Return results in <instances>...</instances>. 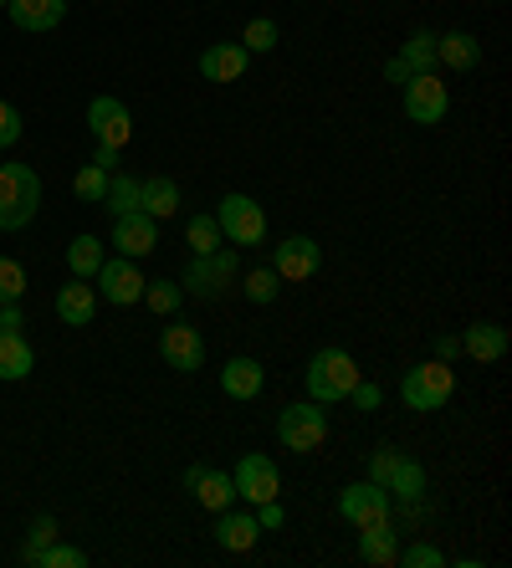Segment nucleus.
Here are the masks:
<instances>
[{
    "label": "nucleus",
    "mask_w": 512,
    "mask_h": 568,
    "mask_svg": "<svg viewBox=\"0 0 512 568\" xmlns=\"http://www.w3.org/2000/svg\"><path fill=\"white\" fill-rule=\"evenodd\" d=\"M41 211V180L31 164H0V231H21Z\"/></svg>",
    "instance_id": "nucleus-1"
},
{
    "label": "nucleus",
    "mask_w": 512,
    "mask_h": 568,
    "mask_svg": "<svg viewBox=\"0 0 512 568\" xmlns=\"http://www.w3.org/2000/svg\"><path fill=\"white\" fill-rule=\"evenodd\" d=\"M231 282H236V246H216L211 256H190L180 287H185V297L221 303V297L231 292Z\"/></svg>",
    "instance_id": "nucleus-2"
},
{
    "label": "nucleus",
    "mask_w": 512,
    "mask_h": 568,
    "mask_svg": "<svg viewBox=\"0 0 512 568\" xmlns=\"http://www.w3.org/2000/svg\"><path fill=\"white\" fill-rule=\"evenodd\" d=\"M354 384H359V364H354L344 348H318L308 364V395L318 405H338V399L354 395Z\"/></svg>",
    "instance_id": "nucleus-3"
},
{
    "label": "nucleus",
    "mask_w": 512,
    "mask_h": 568,
    "mask_svg": "<svg viewBox=\"0 0 512 568\" xmlns=\"http://www.w3.org/2000/svg\"><path fill=\"white\" fill-rule=\"evenodd\" d=\"M451 395H457V374H451L446 358L416 364V369L405 374V384H400V399L410 405V410H441Z\"/></svg>",
    "instance_id": "nucleus-4"
},
{
    "label": "nucleus",
    "mask_w": 512,
    "mask_h": 568,
    "mask_svg": "<svg viewBox=\"0 0 512 568\" xmlns=\"http://www.w3.org/2000/svg\"><path fill=\"white\" fill-rule=\"evenodd\" d=\"M216 225H221V236H226L236 252H242V246H262V241H267V211H262L252 195H236V190H231V195L216 205Z\"/></svg>",
    "instance_id": "nucleus-5"
},
{
    "label": "nucleus",
    "mask_w": 512,
    "mask_h": 568,
    "mask_svg": "<svg viewBox=\"0 0 512 568\" xmlns=\"http://www.w3.org/2000/svg\"><path fill=\"white\" fill-rule=\"evenodd\" d=\"M277 440H283L287 450H297V456H308V450H318L328 440V415L318 399H297V405H287L283 415H277Z\"/></svg>",
    "instance_id": "nucleus-6"
},
{
    "label": "nucleus",
    "mask_w": 512,
    "mask_h": 568,
    "mask_svg": "<svg viewBox=\"0 0 512 568\" xmlns=\"http://www.w3.org/2000/svg\"><path fill=\"white\" fill-rule=\"evenodd\" d=\"M446 108H451V93H446V82L436 72H416V78L405 82V113H410V123L436 129L446 119Z\"/></svg>",
    "instance_id": "nucleus-7"
},
{
    "label": "nucleus",
    "mask_w": 512,
    "mask_h": 568,
    "mask_svg": "<svg viewBox=\"0 0 512 568\" xmlns=\"http://www.w3.org/2000/svg\"><path fill=\"white\" fill-rule=\"evenodd\" d=\"M395 513V497L375 481H354V487L338 491V517L354 523V528H369V523H385Z\"/></svg>",
    "instance_id": "nucleus-8"
},
{
    "label": "nucleus",
    "mask_w": 512,
    "mask_h": 568,
    "mask_svg": "<svg viewBox=\"0 0 512 568\" xmlns=\"http://www.w3.org/2000/svg\"><path fill=\"white\" fill-rule=\"evenodd\" d=\"M88 129H93L98 144H109V149L123 154V144L134 139V113H129V103H119V98L103 93V98L88 103Z\"/></svg>",
    "instance_id": "nucleus-9"
},
{
    "label": "nucleus",
    "mask_w": 512,
    "mask_h": 568,
    "mask_svg": "<svg viewBox=\"0 0 512 568\" xmlns=\"http://www.w3.org/2000/svg\"><path fill=\"white\" fill-rule=\"evenodd\" d=\"M277 491H283V476H277V462H272V456L252 450V456L236 462V497L262 507V503H277Z\"/></svg>",
    "instance_id": "nucleus-10"
},
{
    "label": "nucleus",
    "mask_w": 512,
    "mask_h": 568,
    "mask_svg": "<svg viewBox=\"0 0 512 568\" xmlns=\"http://www.w3.org/2000/svg\"><path fill=\"white\" fill-rule=\"evenodd\" d=\"M160 354L170 369L180 374H195L205 364V338L195 333V323H185V317H170V328L160 333Z\"/></svg>",
    "instance_id": "nucleus-11"
},
{
    "label": "nucleus",
    "mask_w": 512,
    "mask_h": 568,
    "mask_svg": "<svg viewBox=\"0 0 512 568\" xmlns=\"http://www.w3.org/2000/svg\"><path fill=\"white\" fill-rule=\"evenodd\" d=\"M98 292H103L113 307L139 303V297H144V272L134 266V256H103V266H98Z\"/></svg>",
    "instance_id": "nucleus-12"
},
{
    "label": "nucleus",
    "mask_w": 512,
    "mask_h": 568,
    "mask_svg": "<svg viewBox=\"0 0 512 568\" xmlns=\"http://www.w3.org/2000/svg\"><path fill=\"white\" fill-rule=\"evenodd\" d=\"M185 487L195 491V503L205 507V513H226V507H236V476L231 471H216V466H190L185 471Z\"/></svg>",
    "instance_id": "nucleus-13"
},
{
    "label": "nucleus",
    "mask_w": 512,
    "mask_h": 568,
    "mask_svg": "<svg viewBox=\"0 0 512 568\" xmlns=\"http://www.w3.org/2000/svg\"><path fill=\"white\" fill-rule=\"evenodd\" d=\"M318 266H324L318 241H313V236H287L283 246H277V262H272V272H277L283 282H308V277H318Z\"/></svg>",
    "instance_id": "nucleus-14"
},
{
    "label": "nucleus",
    "mask_w": 512,
    "mask_h": 568,
    "mask_svg": "<svg viewBox=\"0 0 512 568\" xmlns=\"http://www.w3.org/2000/svg\"><path fill=\"white\" fill-rule=\"evenodd\" d=\"M113 246H119V256H149L160 246V221L144 211L113 215Z\"/></svg>",
    "instance_id": "nucleus-15"
},
{
    "label": "nucleus",
    "mask_w": 512,
    "mask_h": 568,
    "mask_svg": "<svg viewBox=\"0 0 512 568\" xmlns=\"http://www.w3.org/2000/svg\"><path fill=\"white\" fill-rule=\"evenodd\" d=\"M246 67H252V52H246L242 41H216V47H205L201 52V78L205 82H242Z\"/></svg>",
    "instance_id": "nucleus-16"
},
{
    "label": "nucleus",
    "mask_w": 512,
    "mask_h": 568,
    "mask_svg": "<svg viewBox=\"0 0 512 568\" xmlns=\"http://www.w3.org/2000/svg\"><path fill=\"white\" fill-rule=\"evenodd\" d=\"M6 16L16 31H57L68 16V0H11Z\"/></svg>",
    "instance_id": "nucleus-17"
},
{
    "label": "nucleus",
    "mask_w": 512,
    "mask_h": 568,
    "mask_svg": "<svg viewBox=\"0 0 512 568\" xmlns=\"http://www.w3.org/2000/svg\"><path fill=\"white\" fill-rule=\"evenodd\" d=\"M57 317L68 323V328H88L93 323V313H98V287H88L82 277H72L68 287H57Z\"/></svg>",
    "instance_id": "nucleus-18"
},
{
    "label": "nucleus",
    "mask_w": 512,
    "mask_h": 568,
    "mask_svg": "<svg viewBox=\"0 0 512 568\" xmlns=\"http://www.w3.org/2000/svg\"><path fill=\"white\" fill-rule=\"evenodd\" d=\"M359 558L375 568H395L400 564V532H395V523L385 517V523H369V528H359Z\"/></svg>",
    "instance_id": "nucleus-19"
},
{
    "label": "nucleus",
    "mask_w": 512,
    "mask_h": 568,
    "mask_svg": "<svg viewBox=\"0 0 512 568\" xmlns=\"http://www.w3.org/2000/svg\"><path fill=\"white\" fill-rule=\"evenodd\" d=\"M482 62V41L472 31H446L436 37V67H451V72H472Z\"/></svg>",
    "instance_id": "nucleus-20"
},
{
    "label": "nucleus",
    "mask_w": 512,
    "mask_h": 568,
    "mask_svg": "<svg viewBox=\"0 0 512 568\" xmlns=\"http://www.w3.org/2000/svg\"><path fill=\"white\" fill-rule=\"evenodd\" d=\"M139 211L154 215V221H170V215L180 211V185L170 180V174H149V180H139Z\"/></svg>",
    "instance_id": "nucleus-21"
},
{
    "label": "nucleus",
    "mask_w": 512,
    "mask_h": 568,
    "mask_svg": "<svg viewBox=\"0 0 512 568\" xmlns=\"http://www.w3.org/2000/svg\"><path fill=\"white\" fill-rule=\"evenodd\" d=\"M461 354H472L477 364H498L508 354V328L502 323H472L461 333Z\"/></svg>",
    "instance_id": "nucleus-22"
},
{
    "label": "nucleus",
    "mask_w": 512,
    "mask_h": 568,
    "mask_svg": "<svg viewBox=\"0 0 512 568\" xmlns=\"http://www.w3.org/2000/svg\"><path fill=\"white\" fill-rule=\"evenodd\" d=\"M262 364L256 358H246V354H236V358H226V369H221V389H226L231 399H256L262 395Z\"/></svg>",
    "instance_id": "nucleus-23"
},
{
    "label": "nucleus",
    "mask_w": 512,
    "mask_h": 568,
    "mask_svg": "<svg viewBox=\"0 0 512 568\" xmlns=\"http://www.w3.org/2000/svg\"><path fill=\"white\" fill-rule=\"evenodd\" d=\"M256 538H262V523H256V517L231 513V507L221 513V523H216V542L226 548V554H252Z\"/></svg>",
    "instance_id": "nucleus-24"
},
{
    "label": "nucleus",
    "mask_w": 512,
    "mask_h": 568,
    "mask_svg": "<svg viewBox=\"0 0 512 568\" xmlns=\"http://www.w3.org/2000/svg\"><path fill=\"white\" fill-rule=\"evenodd\" d=\"M37 369V354H31L27 333H0V379H27Z\"/></svg>",
    "instance_id": "nucleus-25"
},
{
    "label": "nucleus",
    "mask_w": 512,
    "mask_h": 568,
    "mask_svg": "<svg viewBox=\"0 0 512 568\" xmlns=\"http://www.w3.org/2000/svg\"><path fill=\"white\" fill-rule=\"evenodd\" d=\"M395 62L416 78V72H436V31H416V37L400 47V57Z\"/></svg>",
    "instance_id": "nucleus-26"
},
{
    "label": "nucleus",
    "mask_w": 512,
    "mask_h": 568,
    "mask_svg": "<svg viewBox=\"0 0 512 568\" xmlns=\"http://www.w3.org/2000/svg\"><path fill=\"white\" fill-rule=\"evenodd\" d=\"M68 266H72V277H98V266H103V241L98 236H78L68 246Z\"/></svg>",
    "instance_id": "nucleus-27"
},
{
    "label": "nucleus",
    "mask_w": 512,
    "mask_h": 568,
    "mask_svg": "<svg viewBox=\"0 0 512 568\" xmlns=\"http://www.w3.org/2000/svg\"><path fill=\"white\" fill-rule=\"evenodd\" d=\"M185 241H190V256H211L226 236H221L216 215H190V221H185Z\"/></svg>",
    "instance_id": "nucleus-28"
},
{
    "label": "nucleus",
    "mask_w": 512,
    "mask_h": 568,
    "mask_svg": "<svg viewBox=\"0 0 512 568\" xmlns=\"http://www.w3.org/2000/svg\"><path fill=\"white\" fill-rule=\"evenodd\" d=\"M139 303H149V313H160V317H175L180 303H185V287L180 282H144V297Z\"/></svg>",
    "instance_id": "nucleus-29"
},
{
    "label": "nucleus",
    "mask_w": 512,
    "mask_h": 568,
    "mask_svg": "<svg viewBox=\"0 0 512 568\" xmlns=\"http://www.w3.org/2000/svg\"><path fill=\"white\" fill-rule=\"evenodd\" d=\"M103 211H109V215L139 211V180H134V174H113V180H109V195H103Z\"/></svg>",
    "instance_id": "nucleus-30"
},
{
    "label": "nucleus",
    "mask_w": 512,
    "mask_h": 568,
    "mask_svg": "<svg viewBox=\"0 0 512 568\" xmlns=\"http://www.w3.org/2000/svg\"><path fill=\"white\" fill-rule=\"evenodd\" d=\"M109 170H98V164H82L78 180H72V190H78L82 200H93V205H103V195H109Z\"/></svg>",
    "instance_id": "nucleus-31"
},
{
    "label": "nucleus",
    "mask_w": 512,
    "mask_h": 568,
    "mask_svg": "<svg viewBox=\"0 0 512 568\" xmlns=\"http://www.w3.org/2000/svg\"><path fill=\"white\" fill-rule=\"evenodd\" d=\"M82 564H88V554H82V548H72V542H47L31 568H82Z\"/></svg>",
    "instance_id": "nucleus-32"
},
{
    "label": "nucleus",
    "mask_w": 512,
    "mask_h": 568,
    "mask_svg": "<svg viewBox=\"0 0 512 568\" xmlns=\"http://www.w3.org/2000/svg\"><path fill=\"white\" fill-rule=\"evenodd\" d=\"M21 297H27V272H21V262L0 256V307H6V303H21Z\"/></svg>",
    "instance_id": "nucleus-33"
},
{
    "label": "nucleus",
    "mask_w": 512,
    "mask_h": 568,
    "mask_svg": "<svg viewBox=\"0 0 512 568\" xmlns=\"http://www.w3.org/2000/svg\"><path fill=\"white\" fill-rule=\"evenodd\" d=\"M242 47H246V52H272V47H277V21H272V16H256V21H246Z\"/></svg>",
    "instance_id": "nucleus-34"
},
{
    "label": "nucleus",
    "mask_w": 512,
    "mask_h": 568,
    "mask_svg": "<svg viewBox=\"0 0 512 568\" xmlns=\"http://www.w3.org/2000/svg\"><path fill=\"white\" fill-rule=\"evenodd\" d=\"M277 272H272V266H252V272H246V297H252L256 307H267L272 297H277Z\"/></svg>",
    "instance_id": "nucleus-35"
},
{
    "label": "nucleus",
    "mask_w": 512,
    "mask_h": 568,
    "mask_svg": "<svg viewBox=\"0 0 512 568\" xmlns=\"http://www.w3.org/2000/svg\"><path fill=\"white\" fill-rule=\"evenodd\" d=\"M400 568H446V554L431 542H410V548H400Z\"/></svg>",
    "instance_id": "nucleus-36"
},
{
    "label": "nucleus",
    "mask_w": 512,
    "mask_h": 568,
    "mask_svg": "<svg viewBox=\"0 0 512 568\" xmlns=\"http://www.w3.org/2000/svg\"><path fill=\"white\" fill-rule=\"evenodd\" d=\"M47 542H57V517L41 513L37 523H31V538H27V564H37V554L47 548Z\"/></svg>",
    "instance_id": "nucleus-37"
},
{
    "label": "nucleus",
    "mask_w": 512,
    "mask_h": 568,
    "mask_svg": "<svg viewBox=\"0 0 512 568\" xmlns=\"http://www.w3.org/2000/svg\"><path fill=\"white\" fill-rule=\"evenodd\" d=\"M21 133H27V123H21V113H16L11 103H0V149L21 144Z\"/></svg>",
    "instance_id": "nucleus-38"
},
{
    "label": "nucleus",
    "mask_w": 512,
    "mask_h": 568,
    "mask_svg": "<svg viewBox=\"0 0 512 568\" xmlns=\"http://www.w3.org/2000/svg\"><path fill=\"white\" fill-rule=\"evenodd\" d=\"M27 328V317H21V303H6L0 307V333H21Z\"/></svg>",
    "instance_id": "nucleus-39"
},
{
    "label": "nucleus",
    "mask_w": 512,
    "mask_h": 568,
    "mask_svg": "<svg viewBox=\"0 0 512 568\" xmlns=\"http://www.w3.org/2000/svg\"><path fill=\"white\" fill-rule=\"evenodd\" d=\"M256 523L262 528H283V503H262L256 507Z\"/></svg>",
    "instance_id": "nucleus-40"
},
{
    "label": "nucleus",
    "mask_w": 512,
    "mask_h": 568,
    "mask_svg": "<svg viewBox=\"0 0 512 568\" xmlns=\"http://www.w3.org/2000/svg\"><path fill=\"white\" fill-rule=\"evenodd\" d=\"M457 354H461V338H451V333H436V358H446V364H451Z\"/></svg>",
    "instance_id": "nucleus-41"
},
{
    "label": "nucleus",
    "mask_w": 512,
    "mask_h": 568,
    "mask_svg": "<svg viewBox=\"0 0 512 568\" xmlns=\"http://www.w3.org/2000/svg\"><path fill=\"white\" fill-rule=\"evenodd\" d=\"M349 399H359L365 410H375V405H379V389H375V384H365V379H359V384H354V395H349Z\"/></svg>",
    "instance_id": "nucleus-42"
},
{
    "label": "nucleus",
    "mask_w": 512,
    "mask_h": 568,
    "mask_svg": "<svg viewBox=\"0 0 512 568\" xmlns=\"http://www.w3.org/2000/svg\"><path fill=\"white\" fill-rule=\"evenodd\" d=\"M93 164H98V170H109V174H119V170H113V164H119V149L98 144V149H93Z\"/></svg>",
    "instance_id": "nucleus-43"
},
{
    "label": "nucleus",
    "mask_w": 512,
    "mask_h": 568,
    "mask_svg": "<svg viewBox=\"0 0 512 568\" xmlns=\"http://www.w3.org/2000/svg\"><path fill=\"white\" fill-rule=\"evenodd\" d=\"M6 6H11V0H0V11H6Z\"/></svg>",
    "instance_id": "nucleus-44"
}]
</instances>
